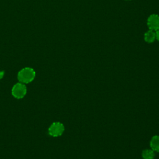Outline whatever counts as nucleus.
Segmentation results:
<instances>
[{
    "label": "nucleus",
    "mask_w": 159,
    "mask_h": 159,
    "mask_svg": "<svg viewBox=\"0 0 159 159\" xmlns=\"http://www.w3.org/2000/svg\"><path fill=\"white\" fill-rule=\"evenodd\" d=\"M27 93L25 85L22 83H16L12 88V94L17 99H21L25 96Z\"/></svg>",
    "instance_id": "f03ea898"
},
{
    "label": "nucleus",
    "mask_w": 159,
    "mask_h": 159,
    "mask_svg": "<svg viewBox=\"0 0 159 159\" xmlns=\"http://www.w3.org/2000/svg\"><path fill=\"white\" fill-rule=\"evenodd\" d=\"M35 76V71L30 67H25L20 70L17 75V78L20 83H29L34 80Z\"/></svg>",
    "instance_id": "f257e3e1"
},
{
    "label": "nucleus",
    "mask_w": 159,
    "mask_h": 159,
    "mask_svg": "<svg viewBox=\"0 0 159 159\" xmlns=\"http://www.w3.org/2000/svg\"><path fill=\"white\" fill-rule=\"evenodd\" d=\"M155 34H156V40H157L159 42V29L155 31Z\"/></svg>",
    "instance_id": "6e6552de"
},
{
    "label": "nucleus",
    "mask_w": 159,
    "mask_h": 159,
    "mask_svg": "<svg viewBox=\"0 0 159 159\" xmlns=\"http://www.w3.org/2000/svg\"><path fill=\"white\" fill-rule=\"evenodd\" d=\"M156 40L155 31L148 30L144 34V40L148 43H153Z\"/></svg>",
    "instance_id": "39448f33"
},
{
    "label": "nucleus",
    "mask_w": 159,
    "mask_h": 159,
    "mask_svg": "<svg viewBox=\"0 0 159 159\" xmlns=\"http://www.w3.org/2000/svg\"><path fill=\"white\" fill-rule=\"evenodd\" d=\"M142 156L143 159H153L155 157V153L152 150L145 149L142 151Z\"/></svg>",
    "instance_id": "0eeeda50"
},
{
    "label": "nucleus",
    "mask_w": 159,
    "mask_h": 159,
    "mask_svg": "<svg viewBox=\"0 0 159 159\" xmlns=\"http://www.w3.org/2000/svg\"><path fill=\"white\" fill-rule=\"evenodd\" d=\"M64 130L63 124L59 122H55L52 123L48 128V134L53 137H58L63 133Z\"/></svg>",
    "instance_id": "7ed1b4c3"
},
{
    "label": "nucleus",
    "mask_w": 159,
    "mask_h": 159,
    "mask_svg": "<svg viewBox=\"0 0 159 159\" xmlns=\"http://www.w3.org/2000/svg\"><path fill=\"white\" fill-rule=\"evenodd\" d=\"M4 73L3 71H0V79H2V77H3V76H4Z\"/></svg>",
    "instance_id": "1a4fd4ad"
},
{
    "label": "nucleus",
    "mask_w": 159,
    "mask_h": 159,
    "mask_svg": "<svg viewBox=\"0 0 159 159\" xmlns=\"http://www.w3.org/2000/svg\"><path fill=\"white\" fill-rule=\"evenodd\" d=\"M125 1H130V0H125Z\"/></svg>",
    "instance_id": "9d476101"
},
{
    "label": "nucleus",
    "mask_w": 159,
    "mask_h": 159,
    "mask_svg": "<svg viewBox=\"0 0 159 159\" xmlns=\"http://www.w3.org/2000/svg\"><path fill=\"white\" fill-rule=\"evenodd\" d=\"M150 145L152 150L159 152V135H155L152 138Z\"/></svg>",
    "instance_id": "423d86ee"
},
{
    "label": "nucleus",
    "mask_w": 159,
    "mask_h": 159,
    "mask_svg": "<svg viewBox=\"0 0 159 159\" xmlns=\"http://www.w3.org/2000/svg\"><path fill=\"white\" fill-rule=\"evenodd\" d=\"M147 24L149 30L157 31L159 29V16L156 14H151L148 16Z\"/></svg>",
    "instance_id": "20e7f679"
}]
</instances>
